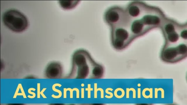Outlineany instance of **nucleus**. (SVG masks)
Segmentation results:
<instances>
[{"instance_id":"f257e3e1","label":"nucleus","mask_w":187,"mask_h":105,"mask_svg":"<svg viewBox=\"0 0 187 105\" xmlns=\"http://www.w3.org/2000/svg\"><path fill=\"white\" fill-rule=\"evenodd\" d=\"M162 23L161 11L140 1H133L121 11L119 19L111 27L113 44L125 49L141 37Z\"/></svg>"},{"instance_id":"f03ea898","label":"nucleus","mask_w":187,"mask_h":105,"mask_svg":"<svg viewBox=\"0 0 187 105\" xmlns=\"http://www.w3.org/2000/svg\"><path fill=\"white\" fill-rule=\"evenodd\" d=\"M2 20L7 28L15 33L24 32L29 26L26 17L17 10H8L3 14Z\"/></svg>"},{"instance_id":"7ed1b4c3","label":"nucleus","mask_w":187,"mask_h":105,"mask_svg":"<svg viewBox=\"0 0 187 105\" xmlns=\"http://www.w3.org/2000/svg\"><path fill=\"white\" fill-rule=\"evenodd\" d=\"M79 2V1H59V4L63 9L70 10L75 8Z\"/></svg>"},{"instance_id":"20e7f679","label":"nucleus","mask_w":187,"mask_h":105,"mask_svg":"<svg viewBox=\"0 0 187 105\" xmlns=\"http://www.w3.org/2000/svg\"><path fill=\"white\" fill-rule=\"evenodd\" d=\"M165 35L167 38V44H168L175 43L179 41V38H180L178 32L176 31V26L175 30L174 32Z\"/></svg>"},{"instance_id":"39448f33","label":"nucleus","mask_w":187,"mask_h":105,"mask_svg":"<svg viewBox=\"0 0 187 105\" xmlns=\"http://www.w3.org/2000/svg\"><path fill=\"white\" fill-rule=\"evenodd\" d=\"M23 96V98H27L25 92L24 91L23 87L22 86L21 84H20L18 85L13 98H17V96Z\"/></svg>"},{"instance_id":"423d86ee","label":"nucleus","mask_w":187,"mask_h":105,"mask_svg":"<svg viewBox=\"0 0 187 105\" xmlns=\"http://www.w3.org/2000/svg\"><path fill=\"white\" fill-rule=\"evenodd\" d=\"M56 86H58L60 87L61 86V85L59 84H54V85H53L52 86L53 90L54 92H56L59 93V95L55 96L54 95V94H53L52 95V97L53 98H60L62 96V92L61 90L56 88L55 87H56Z\"/></svg>"},{"instance_id":"0eeeda50","label":"nucleus","mask_w":187,"mask_h":105,"mask_svg":"<svg viewBox=\"0 0 187 105\" xmlns=\"http://www.w3.org/2000/svg\"><path fill=\"white\" fill-rule=\"evenodd\" d=\"M97 84H94V98H97V91H100L101 92V98H104V90L101 88H99L97 89Z\"/></svg>"},{"instance_id":"6e6552de","label":"nucleus","mask_w":187,"mask_h":105,"mask_svg":"<svg viewBox=\"0 0 187 105\" xmlns=\"http://www.w3.org/2000/svg\"><path fill=\"white\" fill-rule=\"evenodd\" d=\"M130 91L133 92V98H136V90L133 88H131L130 89L126 88V98H130V94L129 92Z\"/></svg>"},{"instance_id":"1a4fd4ad","label":"nucleus","mask_w":187,"mask_h":105,"mask_svg":"<svg viewBox=\"0 0 187 105\" xmlns=\"http://www.w3.org/2000/svg\"><path fill=\"white\" fill-rule=\"evenodd\" d=\"M32 90H33V91H35L36 89L34 88H30L29 89H28V92L29 93V94H32V96L28 95V98H35L36 96V94L34 92H32Z\"/></svg>"},{"instance_id":"9d476101","label":"nucleus","mask_w":187,"mask_h":105,"mask_svg":"<svg viewBox=\"0 0 187 105\" xmlns=\"http://www.w3.org/2000/svg\"><path fill=\"white\" fill-rule=\"evenodd\" d=\"M109 90H110V91H113V89L111 88H107L105 90V92L106 93H107V94H110V96H107V95H106L105 96V98H113V93L111 92H109Z\"/></svg>"},{"instance_id":"9b49d317","label":"nucleus","mask_w":187,"mask_h":105,"mask_svg":"<svg viewBox=\"0 0 187 105\" xmlns=\"http://www.w3.org/2000/svg\"><path fill=\"white\" fill-rule=\"evenodd\" d=\"M86 90L88 91V98H91V91H93V88H91V85L90 84L88 85V88H86Z\"/></svg>"},{"instance_id":"f8f14e48","label":"nucleus","mask_w":187,"mask_h":105,"mask_svg":"<svg viewBox=\"0 0 187 105\" xmlns=\"http://www.w3.org/2000/svg\"><path fill=\"white\" fill-rule=\"evenodd\" d=\"M40 84L38 83L37 84V98H40Z\"/></svg>"},{"instance_id":"ddd939ff","label":"nucleus","mask_w":187,"mask_h":105,"mask_svg":"<svg viewBox=\"0 0 187 105\" xmlns=\"http://www.w3.org/2000/svg\"><path fill=\"white\" fill-rule=\"evenodd\" d=\"M73 91H76L77 92V98H79V90L77 88H74L73 89Z\"/></svg>"},{"instance_id":"4468645a","label":"nucleus","mask_w":187,"mask_h":105,"mask_svg":"<svg viewBox=\"0 0 187 105\" xmlns=\"http://www.w3.org/2000/svg\"><path fill=\"white\" fill-rule=\"evenodd\" d=\"M68 91L70 92V98H73V89L70 88H68L67 89Z\"/></svg>"},{"instance_id":"2eb2a0df","label":"nucleus","mask_w":187,"mask_h":105,"mask_svg":"<svg viewBox=\"0 0 187 105\" xmlns=\"http://www.w3.org/2000/svg\"><path fill=\"white\" fill-rule=\"evenodd\" d=\"M46 88H44L43 89H42V91H41V92H40V94H41V95L42 96V98H46V95H45L44 94V92H45V90H46Z\"/></svg>"},{"instance_id":"dca6fc26","label":"nucleus","mask_w":187,"mask_h":105,"mask_svg":"<svg viewBox=\"0 0 187 105\" xmlns=\"http://www.w3.org/2000/svg\"><path fill=\"white\" fill-rule=\"evenodd\" d=\"M68 91L67 88H64V90H63V98H67V92Z\"/></svg>"},{"instance_id":"f3484780","label":"nucleus","mask_w":187,"mask_h":105,"mask_svg":"<svg viewBox=\"0 0 187 105\" xmlns=\"http://www.w3.org/2000/svg\"><path fill=\"white\" fill-rule=\"evenodd\" d=\"M85 98V90L84 88L81 89V98Z\"/></svg>"},{"instance_id":"a211bd4d","label":"nucleus","mask_w":187,"mask_h":105,"mask_svg":"<svg viewBox=\"0 0 187 105\" xmlns=\"http://www.w3.org/2000/svg\"><path fill=\"white\" fill-rule=\"evenodd\" d=\"M138 98H141V89L140 88H138Z\"/></svg>"},{"instance_id":"6ab92c4d","label":"nucleus","mask_w":187,"mask_h":105,"mask_svg":"<svg viewBox=\"0 0 187 105\" xmlns=\"http://www.w3.org/2000/svg\"><path fill=\"white\" fill-rule=\"evenodd\" d=\"M167 105H176L175 104H168Z\"/></svg>"},{"instance_id":"aec40b11","label":"nucleus","mask_w":187,"mask_h":105,"mask_svg":"<svg viewBox=\"0 0 187 105\" xmlns=\"http://www.w3.org/2000/svg\"><path fill=\"white\" fill-rule=\"evenodd\" d=\"M81 86H82V87L84 86V84H82V85H81Z\"/></svg>"},{"instance_id":"412c9836","label":"nucleus","mask_w":187,"mask_h":105,"mask_svg":"<svg viewBox=\"0 0 187 105\" xmlns=\"http://www.w3.org/2000/svg\"><path fill=\"white\" fill-rule=\"evenodd\" d=\"M140 85H140V84H139L138 85V87H140Z\"/></svg>"},{"instance_id":"4be33fe9","label":"nucleus","mask_w":187,"mask_h":105,"mask_svg":"<svg viewBox=\"0 0 187 105\" xmlns=\"http://www.w3.org/2000/svg\"></svg>"}]
</instances>
